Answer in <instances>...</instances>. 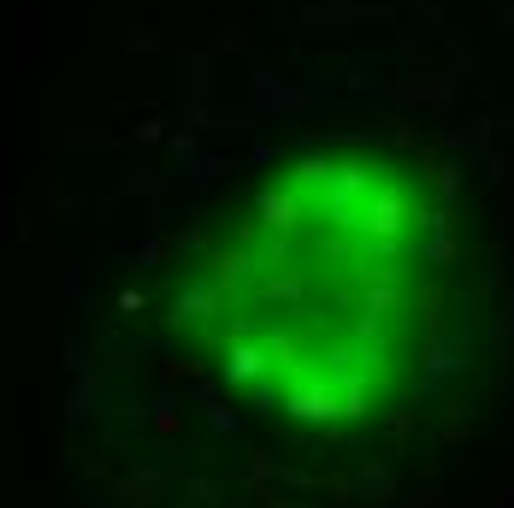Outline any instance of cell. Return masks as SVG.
<instances>
[{"label": "cell", "instance_id": "1", "mask_svg": "<svg viewBox=\"0 0 514 508\" xmlns=\"http://www.w3.org/2000/svg\"><path fill=\"white\" fill-rule=\"evenodd\" d=\"M266 308L308 319V361L349 384L385 379L408 361L426 319L444 213L420 166L385 148L314 154L260 201Z\"/></svg>", "mask_w": 514, "mask_h": 508}]
</instances>
